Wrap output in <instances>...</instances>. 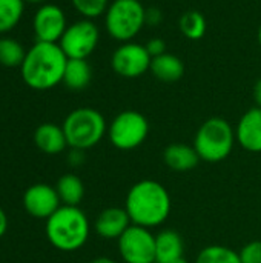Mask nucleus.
Instances as JSON below:
<instances>
[{
    "instance_id": "obj_1",
    "label": "nucleus",
    "mask_w": 261,
    "mask_h": 263,
    "mask_svg": "<svg viewBox=\"0 0 261 263\" xmlns=\"http://www.w3.org/2000/svg\"><path fill=\"white\" fill-rule=\"evenodd\" d=\"M68 57L58 43L35 42L26 51L25 60L20 65L23 82L35 89L46 91L63 82Z\"/></svg>"
},
{
    "instance_id": "obj_2",
    "label": "nucleus",
    "mask_w": 261,
    "mask_h": 263,
    "mask_svg": "<svg viewBox=\"0 0 261 263\" xmlns=\"http://www.w3.org/2000/svg\"><path fill=\"white\" fill-rule=\"evenodd\" d=\"M172 202L168 190L155 180H140L131 186L126 196L125 210L132 225L154 228L166 222Z\"/></svg>"
},
{
    "instance_id": "obj_3",
    "label": "nucleus",
    "mask_w": 261,
    "mask_h": 263,
    "mask_svg": "<svg viewBox=\"0 0 261 263\" xmlns=\"http://www.w3.org/2000/svg\"><path fill=\"white\" fill-rule=\"evenodd\" d=\"M49 243L60 251H77L89 237V220L78 206L62 205L45 227Z\"/></svg>"
},
{
    "instance_id": "obj_4",
    "label": "nucleus",
    "mask_w": 261,
    "mask_h": 263,
    "mask_svg": "<svg viewBox=\"0 0 261 263\" xmlns=\"http://www.w3.org/2000/svg\"><path fill=\"white\" fill-rule=\"evenodd\" d=\"M68 146L86 151L108 134V125L102 112L94 108H77L71 111L62 125Z\"/></svg>"
},
{
    "instance_id": "obj_5",
    "label": "nucleus",
    "mask_w": 261,
    "mask_h": 263,
    "mask_svg": "<svg viewBox=\"0 0 261 263\" xmlns=\"http://www.w3.org/2000/svg\"><path fill=\"white\" fill-rule=\"evenodd\" d=\"M234 143L235 131L222 117H211L203 122L194 139V148L200 159L211 163L225 160L232 153Z\"/></svg>"
},
{
    "instance_id": "obj_6",
    "label": "nucleus",
    "mask_w": 261,
    "mask_h": 263,
    "mask_svg": "<svg viewBox=\"0 0 261 263\" xmlns=\"http://www.w3.org/2000/svg\"><path fill=\"white\" fill-rule=\"evenodd\" d=\"M146 25V8L140 0H114L105 12L108 34L118 42H131Z\"/></svg>"
},
{
    "instance_id": "obj_7",
    "label": "nucleus",
    "mask_w": 261,
    "mask_h": 263,
    "mask_svg": "<svg viewBox=\"0 0 261 263\" xmlns=\"http://www.w3.org/2000/svg\"><path fill=\"white\" fill-rule=\"evenodd\" d=\"M149 134L148 119L134 109L122 111L114 117L108 126V137L111 143L122 151H131L138 148Z\"/></svg>"
},
{
    "instance_id": "obj_8",
    "label": "nucleus",
    "mask_w": 261,
    "mask_h": 263,
    "mask_svg": "<svg viewBox=\"0 0 261 263\" xmlns=\"http://www.w3.org/2000/svg\"><path fill=\"white\" fill-rule=\"evenodd\" d=\"M98 40L97 25L89 18H82L68 25L58 45L68 59H88L95 51Z\"/></svg>"
},
{
    "instance_id": "obj_9",
    "label": "nucleus",
    "mask_w": 261,
    "mask_h": 263,
    "mask_svg": "<svg viewBox=\"0 0 261 263\" xmlns=\"http://www.w3.org/2000/svg\"><path fill=\"white\" fill-rule=\"evenodd\" d=\"M118 253L125 263H155V236L149 228L131 225L118 237Z\"/></svg>"
},
{
    "instance_id": "obj_10",
    "label": "nucleus",
    "mask_w": 261,
    "mask_h": 263,
    "mask_svg": "<svg viewBox=\"0 0 261 263\" xmlns=\"http://www.w3.org/2000/svg\"><path fill=\"white\" fill-rule=\"evenodd\" d=\"M152 57L145 45L125 42L111 55V66L115 74L125 79H135L143 76L151 68Z\"/></svg>"
},
{
    "instance_id": "obj_11",
    "label": "nucleus",
    "mask_w": 261,
    "mask_h": 263,
    "mask_svg": "<svg viewBox=\"0 0 261 263\" xmlns=\"http://www.w3.org/2000/svg\"><path fill=\"white\" fill-rule=\"evenodd\" d=\"M66 28L68 23L63 9L52 3L42 5L32 20V29L37 42L58 43Z\"/></svg>"
},
{
    "instance_id": "obj_12",
    "label": "nucleus",
    "mask_w": 261,
    "mask_h": 263,
    "mask_svg": "<svg viewBox=\"0 0 261 263\" xmlns=\"http://www.w3.org/2000/svg\"><path fill=\"white\" fill-rule=\"evenodd\" d=\"M23 206L31 217L48 220L62 206V202L55 191V186L35 183L25 191Z\"/></svg>"
},
{
    "instance_id": "obj_13",
    "label": "nucleus",
    "mask_w": 261,
    "mask_h": 263,
    "mask_svg": "<svg viewBox=\"0 0 261 263\" xmlns=\"http://www.w3.org/2000/svg\"><path fill=\"white\" fill-rule=\"evenodd\" d=\"M235 139L249 153H261V108L248 109L235 129Z\"/></svg>"
},
{
    "instance_id": "obj_14",
    "label": "nucleus",
    "mask_w": 261,
    "mask_h": 263,
    "mask_svg": "<svg viewBox=\"0 0 261 263\" xmlns=\"http://www.w3.org/2000/svg\"><path fill=\"white\" fill-rule=\"evenodd\" d=\"M132 225L131 217L128 214V211L125 208H106L103 210L97 220H95V233L106 240L111 239H117Z\"/></svg>"
},
{
    "instance_id": "obj_15",
    "label": "nucleus",
    "mask_w": 261,
    "mask_h": 263,
    "mask_svg": "<svg viewBox=\"0 0 261 263\" xmlns=\"http://www.w3.org/2000/svg\"><path fill=\"white\" fill-rule=\"evenodd\" d=\"M34 143L42 153L49 156L60 154L68 146L63 128L55 123H42L34 133Z\"/></svg>"
},
{
    "instance_id": "obj_16",
    "label": "nucleus",
    "mask_w": 261,
    "mask_h": 263,
    "mask_svg": "<svg viewBox=\"0 0 261 263\" xmlns=\"http://www.w3.org/2000/svg\"><path fill=\"white\" fill-rule=\"evenodd\" d=\"M185 257V242L174 230H163L155 236V263H174Z\"/></svg>"
},
{
    "instance_id": "obj_17",
    "label": "nucleus",
    "mask_w": 261,
    "mask_h": 263,
    "mask_svg": "<svg viewBox=\"0 0 261 263\" xmlns=\"http://www.w3.org/2000/svg\"><path fill=\"white\" fill-rule=\"evenodd\" d=\"M163 160L169 170L185 173L194 170L202 159L197 154L194 145L189 146L185 143H171L163 153Z\"/></svg>"
},
{
    "instance_id": "obj_18",
    "label": "nucleus",
    "mask_w": 261,
    "mask_h": 263,
    "mask_svg": "<svg viewBox=\"0 0 261 263\" xmlns=\"http://www.w3.org/2000/svg\"><path fill=\"white\" fill-rule=\"evenodd\" d=\"M149 71L160 82L172 83V82H177V80H180L183 77L185 63L182 62L180 57H177L174 54H169V52H165L162 55L152 57Z\"/></svg>"
},
{
    "instance_id": "obj_19",
    "label": "nucleus",
    "mask_w": 261,
    "mask_h": 263,
    "mask_svg": "<svg viewBox=\"0 0 261 263\" xmlns=\"http://www.w3.org/2000/svg\"><path fill=\"white\" fill-rule=\"evenodd\" d=\"M91 79H92V69L91 65L86 62V59H68L63 74V83L69 89L82 91L91 83Z\"/></svg>"
},
{
    "instance_id": "obj_20",
    "label": "nucleus",
    "mask_w": 261,
    "mask_h": 263,
    "mask_svg": "<svg viewBox=\"0 0 261 263\" xmlns=\"http://www.w3.org/2000/svg\"><path fill=\"white\" fill-rule=\"evenodd\" d=\"M55 191L60 197L62 205L78 206L85 197V185L75 174H63L55 185Z\"/></svg>"
},
{
    "instance_id": "obj_21",
    "label": "nucleus",
    "mask_w": 261,
    "mask_h": 263,
    "mask_svg": "<svg viewBox=\"0 0 261 263\" xmlns=\"http://www.w3.org/2000/svg\"><path fill=\"white\" fill-rule=\"evenodd\" d=\"M25 0H0V34L12 31L22 20Z\"/></svg>"
},
{
    "instance_id": "obj_22",
    "label": "nucleus",
    "mask_w": 261,
    "mask_h": 263,
    "mask_svg": "<svg viewBox=\"0 0 261 263\" xmlns=\"http://www.w3.org/2000/svg\"><path fill=\"white\" fill-rule=\"evenodd\" d=\"M178 28L186 39L200 40L206 34L208 25H206V18L202 12L191 9V11H186L185 14H182L180 22H178Z\"/></svg>"
},
{
    "instance_id": "obj_23",
    "label": "nucleus",
    "mask_w": 261,
    "mask_h": 263,
    "mask_svg": "<svg viewBox=\"0 0 261 263\" xmlns=\"http://www.w3.org/2000/svg\"><path fill=\"white\" fill-rule=\"evenodd\" d=\"M26 51L23 45L11 37H0V65L6 68L20 66L25 60Z\"/></svg>"
},
{
    "instance_id": "obj_24",
    "label": "nucleus",
    "mask_w": 261,
    "mask_h": 263,
    "mask_svg": "<svg viewBox=\"0 0 261 263\" xmlns=\"http://www.w3.org/2000/svg\"><path fill=\"white\" fill-rule=\"evenodd\" d=\"M195 263H242L240 254L223 245H211L203 248Z\"/></svg>"
},
{
    "instance_id": "obj_25",
    "label": "nucleus",
    "mask_w": 261,
    "mask_h": 263,
    "mask_svg": "<svg viewBox=\"0 0 261 263\" xmlns=\"http://www.w3.org/2000/svg\"><path fill=\"white\" fill-rule=\"evenodd\" d=\"M72 6L85 18H97L103 15L109 6V0H71Z\"/></svg>"
},
{
    "instance_id": "obj_26",
    "label": "nucleus",
    "mask_w": 261,
    "mask_h": 263,
    "mask_svg": "<svg viewBox=\"0 0 261 263\" xmlns=\"http://www.w3.org/2000/svg\"><path fill=\"white\" fill-rule=\"evenodd\" d=\"M240 260L242 263H261V240H254L242 248Z\"/></svg>"
},
{
    "instance_id": "obj_27",
    "label": "nucleus",
    "mask_w": 261,
    "mask_h": 263,
    "mask_svg": "<svg viewBox=\"0 0 261 263\" xmlns=\"http://www.w3.org/2000/svg\"><path fill=\"white\" fill-rule=\"evenodd\" d=\"M145 46H146L151 57H157V55H162V54L166 52V43H165V40H162L158 37L148 40V43Z\"/></svg>"
},
{
    "instance_id": "obj_28",
    "label": "nucleus",
    "mask_w": 261,
    "mask_h": 263,
    "mask_svg": "<svg viewBox=\"0 0 261 263\" xmlns=\"http://www.w3.org/2000/svg\"><path fill=\"white\" fill-rule=\"evenodd\" d=\"M163 20V14L158 8H149L146 9V25L157 26Z\"/></svg>"
},
{
    "instance_id": "obj_29",
    "label": "nucleus",
    "mask_w": 261,
    "mask_h": 263,
    "mask_svg": "<svg viewBox=\"0 0 261 263\" xmlns=\"http://www.w3.org/2000/svg\"><path fill=\"white\" fill-rule=\"evenodd\" d=\"M83 153H85V151H82V149H72V151L69 153V157H68L69 163H71L72 166L82 165L83 160H85V154H83Z\"/></svg>"
},
{
    "instance_id": "obj_30",
    "label": "nucleus",
    "mask_w": 261,
    "mask_h": 263,
    "mask_svg": "<svg viewBox=\"0 0 261 263\" xmlns=\"http://www.w3.org/2000/svg\"><path fill=\"white\" fill-rule=\"evenodd\" d=\"M6 231H8V216L0 208V239L6 234Z\"/></svg>"
},
{
    "instance_id": "obj_31",
    "label": "nucleus",
    "mask_w": 261,
    "mask_h": 263,
    "mask_svg": "<svg viewBox=\"0 0 261 263\" xmlns=\"http://www.w3.org/2000/svg\"><path fill=\"white\" fill-rule=\"evenodd\" d=\"M254 99H255V102H257V106H260L261 108V79L260 80H257V83H255V86H254Z\"/></svg>"
},
{
    "instance_id": "obj_32",
    "label": "nucleus",
    "mask_w": 261,
    "mask_h": 263,
    "mask_svg": "<svg viewBox=\"0 0 261 263\" xmlns=\"http://www.w3.org/2000/svg\"><path fill=\"white\" fill-rule=\"evenodd\" d=\"M91 263H115L112 259H109V257H97V259H94Z\"/></svg>"
},
{
    "instance_id": "obj_33",
    "label": "nucleus",
    "mask_w": 261,
    "mask_h": 263,
    "mask_svg": "<svg viewBox=\"0 0 261 263\" xmlns=\"http://www.w3.org/2000/svg\"><path fill=\"white\" fill-rule=\"evenodd\" d=\"M45 0H25V3H32V5H40L43 3Z\"/></svg>"
},
{
    "instance_id": "obj_34",
    "label": "nucleus",
    "mask_w": 261,
    "mask_h": 263,
    "mask_svg": "<svg viewBox=\"0 0 261 263\" xmlns=\"http://www.w3.org/2000/svg\"><path fill=\"white\" fill-rule=\"evenodd\" d=\"M174 263H188V260L185 259V257H182V259H178V260H175Z\"/></svg>"
},
{
    "instance_id": "obj_35",
    "label": "nucleus",
    "mask_w": 261,
    "mask_h": 263,
    "mask_svg": "<svg viewBox=\"0 0 261 263\" xmlns=\"http://www.w3.org/2000/svg\"><path fill=\"white\" fill-rule=\"evenodd\" d=\"M258 43H260V46H261V25H260V28H258Z\"/></svg>"
}]
</instances>
